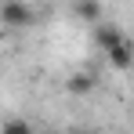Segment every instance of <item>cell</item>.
<instances>
[{"label":"cell","instance_id":"1","mask_svg":"<svg viewBox=\"0 0 134 134\" xmlns=\"http://www.w3.org/2000/svg\"><path fill=\"white\" fill-rule=\"evenodd\" d=\"M36 22V11L22 4V0H4L0 4V25L4 29H29V25Z\"/></svg>","mask_w":134,"mask_h":134},{"label":"cell","instance_id":"2","mask_svg":"<svg viewBox=\"0 0 134 134\" xmlns=\"http://www.w3.org/2000/svg\"><path fill=\"white\" fill-rule=\"evenodd\" d=\"M123 40H127V33H123L120 25H98V29H94V44L102 47L105 54H109L112 47H120Z\"/></svg>","mask_w":134,"mask_h":134},{"label":"cell","instance_id":"3","mask_svg":"<svg viewBox=\"0 0 134 134\" xmlns=\"http://www.w3.org/2000/svg\"><path fill=\"white\" fill-rule=\"evenodd\" d=\"M105 58H109V65H112V69H131V65H134V40L127 36L120 47H112Z\"/></svg>","mask_w":134,"mask_h":134},{"label":"cell","instance_id":"4","mask_svg":"<svg viewBox=\"0 0 134 134\" xmlns=\"http://www.w3.org/2000/svg\"><path fill=\"white\" fill-rule=\"evenodd\" d=\"M65 91L76 94V98H83V94L94 91V76H91V72H72V76L65 80Z\"/></svg>","mask_w":134,"mask_h":134},{"label":"cell","instance_id":"5","mask_svg":"<svg viewBox=\"0 0 134 134\" xmlns=\"http://www.w3.org/2000/svg\"><path fill=\"white\" fill-rule=\"evenodd\" d=\"M72 15L83 18V22H98V18H102V4H94V0H87V4H72Z\"/></svg>","mask_w":134,"mask_h":134},{"label":"cell","instance_id":"6","mask_svg":"<svg viewBox=\"0 0 134 134\" xmlns=\"http://www.w3.org/2000/svg\"><path fill=\"white\" fill-rule=\"evenodd\" d=\"M4 134H33V127H29V120H22V116H11L4 123Z\"/></svg>","mask_w":134,"mask_h":134}]
</instances>
